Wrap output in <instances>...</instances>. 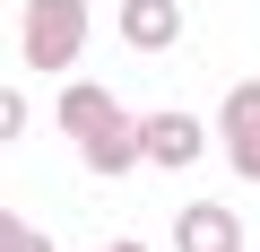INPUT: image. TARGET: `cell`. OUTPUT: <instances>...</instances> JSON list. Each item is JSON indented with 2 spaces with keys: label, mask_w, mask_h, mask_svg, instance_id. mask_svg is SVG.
Instances as JSON below:
<instances>
[{
  "label": "cell",
  "mask_w": 260,
  "mask_h": 252,
  "mask_svg": "<svg viewBox=\"0 0 260 252\" xmlns=\"http://www.w3.org/2000/svg\"><path fill=\"white\" fill-rule=\"evenodd\" d=\"M61 131L78 139V157L95 165V174H130L148 148H139V122H121V104L104 96V87H87V78H70L61 87Z\"/></svg>",
  "instance_id": "cell-1"
},
{
  "label": "cell",
  "mask_w": 260,
  "mask_h": 252,
  "mask_svg": "<svg viewBox=\"0 0 260 252\" xmlns=\"http://www.w3.org/2000/svg\"><path fill=\"white\" fill-rule=\"evenodd\" d=\"M87 44V0H26V70H70Z\"/></svg>",
  "instance_id": "cell-2"
},
{
  "label": "cell",
  "mask_w": 260,
  "mask_h": 252,
  "mask_svg": "<svg viewBox=\"0 0 260 252\" xmlns=\"http://www.w3.org/2000/svg\"><path fill=\"white\" fill-rule=\"evenodd\" d=\"M217 131H225V157H234V174H251V183H260V78L225 96Z\"/></svg>",
  "instance_id": "cell-3"
},
{
  "label": "cell",
  "mask_w": 260,
  "mask_h": 252,
  "mask_svg": "<svg viewBox=\"0 0 260 252\" xmlns=\"http://www.w3.org/2000/svg\"><path fill=\"white\" fill-rule=\"evenodd\" d=\"M174 252H243V217L217 209V200H191L174 217Z\"/></svg>",
  "instance_id": "cell-4"
},
{
  "label": "cell",
  "mask_w": 260,
  "mask_h": 252,
  "mask_svg": "<svg viewBox=\"0 0 260 252\" xmlns=\"http://www.w3.org/2000/svg\"><path fill=\"white\" fill-rule=\"evenodd\" d=\"M139 148H148V165H191L200 157V122L191 113H148L139 122Z\"/></svg>",
  "instance_id": "cell-5"
},
{
  "label": "cell",
  "mask_w": 260,
  "mask_h": 252,
  "mask_svg": "<svg viewBox=\"0 0 260 252\" xmlns=\"http://www.w3.org/2000/svg\"><path fill=\"white\" fill-rule=\"evenodd\" d=\"M121 35L139 44V52H165L182 35V9H174V0H121Z\"/></svg>",
  "instance_id": "cell-6"
},
{
  "label": "cell",
  "mask_w": 260,
  "mask_h": 252,
  "mask_svg": "<svg viewBox=\"0 0 260 252\" xmlns=\"http://www.w3.org/2000/svg\"><path fill=\"white\" fill-rule=\"evenodd\" d=\"M0 252H52V243H44V235L18 217V209H0Z\"/></svg>",
  "instance_id": "cell-7"
},
{
  "label": "cell",
  "mask_w": 260,
  "mask_h": 252,
  "mask_svg": "<svg viewBox=\"0 0 260 252\" xmlns=\"http://www.w3.org/2000/svg\"><path fill=\"white\" fill-rule=\"evenodd\" d=\"M104 252H148V243H104Z\"/></svg>",
  "instance_id": "cell-8"
}]
</instances>
